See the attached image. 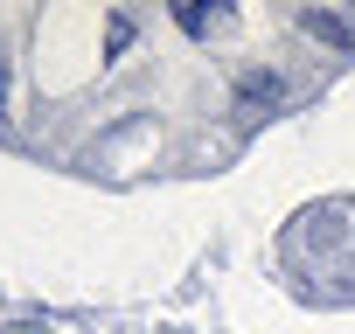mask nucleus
Returning a JSON list of instances; mask_svg holds the SVG:
<instances>
[{
  "label": "nucleus",
  "instance_id": "obj_1",
  "mask_svg": "<svg viewBox=\"0 0 355 334\" xmlns=\"http://www.w3.org/2000/svg\"><path fill=\"white\" fill-rule=\"evenodd\" d=\"M174 21H182L189 35H223L237 15H230V8H189V0H182V8H174Z\"/></svg>",
  "mask_w": 355,
  "mask_h": 334
},
{
  "label": "nucleus",
  "instance_id": "obj_2",
  "mask_svg": "<svg viewBox=\"0 0 355 334\" xmlns=\"http://www.w3.org/2000/svg\"><path fill=\"white\" fill-rule=\"evenodd\" d=\"M300 28H306V35H327V42H341V49H348V28H341L334 15H313V8H306V15H300Z\"/></svg>",
  "mask_w": 355,
  "mask_h": 334
},
{
  "label": "nucleus",
  "instance_id": "obj_3",
  "mask_svg": "<svg viewBox=\"0 0 355 334\" xmlns=\"http://www.w3.org/2000/svg\"><path fill=\"white\" fill-rule=\"evenodd\" d=\"M244 98H265V105H272V98H279V77H244Z\"/></svg>",
  "mask_w": 355,
  "mask_h": 334
},
{
  "label": "nucleus",
  "instance_id": "obj_4",
  "mask_svg": "<svg viewBox=\"0 0 355 334\" xmlns=\"http://www.w3.org/2000/svg\"><path fill=\"white\" fill-rule=\"evenodd\" d=\"M0 98H8V56H0Z\"/></svg>",
  "mask_w": 355,
  "mask_h": 334
}]
</instances>
